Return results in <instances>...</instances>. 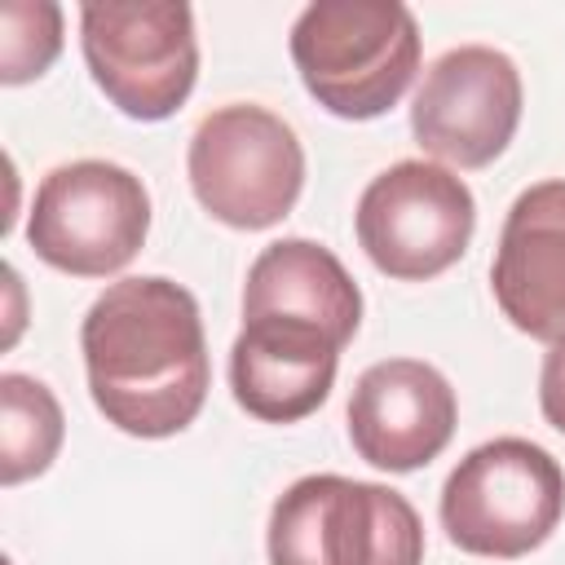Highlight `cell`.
Returning a JSON list of instances; mask_svg holds the SVG:
<instances>
[{
  "instance_id": "cell-1",
  "label": "cell",
  "mask_w": 565,
  "mask_h": 565,
  "mask_svg": "<svg viewBox=\"0 0 565 565\" xmlns=\"http://www.w3.org/2000/svg\"><path fill=\"white\" fill-rule=\"evenodd\" d=\"M93 406L128 437H172L207 402L199 300L159 274L110 282L79 327Z\"/></svg>"
},
{
  "instance_id": "cell-2",
  "label": "cell",
  "mask_w": 565,
  "mask_h": 565,
  "mask_svg": "<svg viewBox=\"0 0 565 565\" xmlns=\"http://www.w3.org/2000/svg\"><path fill=\"white\" fill-rule=\"evenodd\" d=\"M291 62L322 110L375 119L419 71V26L397 0H318L291 26Z\"/></svg>"
},
{
  "instance_id": "cell-3",
  "label": "cell",
  "mask_w": 565,
  "mask_h": 565,
  "mask_svg": "<svg viewBox=\"0 0 565 565\" xmlns=\"http://www.w3.org/2000/svg\"><path fill=\"white\" fill-rule=\"evenodd\" d=\"M265 547L269 565H419L424 525L388 486L313 472L278 494Z\"/></svg>"
},
{
  "instance_id": "cell-4",
  "label": "cell",
  "mask_w": 565,
  "mask_h": 565,
  "mask_svg": "<svg viewBox=\"0 0 565 565\" xmlns=\"http://www.w3.org/2000/svg\"><path fill=\"white\" fill-rule=\"evenodd\" d=\"M561 512L565 472L525 437H494L468 450L441 486V525L472 556L516 561L552 539Z\"/></svg>"
},
{
  "instance_id": "cell-5",
  "label": "cell",
  "mask_w": 565,
  "mask_h": 565,
  "mask_svg": "<svg viewBox=\"0 0 565 565\" xmlns=\"http://www.w3.org/2000/svg\"><path fill=\"white\" fill-rule=\"evenodd\" d=\"M190 190L230 230L278 225L305 190V150L291 124L256 102L199 119L185 154Z\"/></svg>"
},
{
  "instance_id": "cell-6",
  "label": "cell",
  "mask_w": 565,
  "mask_h": 565,
  "mask_svg": "<svg viewBox=\"0 0 565 565\" xmlns=\"http://www.w3.org/2000/svg\"><path fill=\"white\" fill-rule=\"evenodd\" d=\"M79 44L97 88L128 119H168L199 79L194 13L181 0H106L79 9Z\"/></svg>"
},
{
  "instance_id": "cell-7",
  "label": "cell",
  "mask_w": 565,
  "mask_h": 565,
  "mask_svg": "<svg viewBox=\"0 0 565 565\" xmlns=\"http://www.w3.org/2000/svg\"><path fill=\"white\" fill-rule=\"evenodd\" d=\"M150 234V194L137 172L106 159L53 168L31 203V252L75 278L119 274Z\"/></svg>"
},
{
  "instance_id": "cell-8",
  "label": "cell",
  "mask_w": 565,
  "mask_h": 565,
  "mask_svg": "<svg viewBox=\"0 0 565 565\" xmlns=\"http://www.w3.org/2000/svg\"><path fill=\"white\" fill-rule=\"evenodd\" d=\"M358 243L371 265L397 282L446 274L472 243L477 203L463 177L428 159L384 168L358 199Z\"/></svg>"
},
{
  "instance_id": "cell-9",
  "label": "cell",
  "mask_w": 565,
  "mask_h": 565,
  "mask_svg": "<svg viewBox=\"0 0 565 565\" xmlns=\"http://www.w3.org/2000/svg\"><path fill=\"white\" fill-rule=\"evenodd\" d=\"M521 124V71L490 44L441 53L411 106V132L424 154L455 168L494 163Z\"/></svg>"
},
{
  "instance_id": "cell-10",
  "label": "cell",
  "mask_w": 565,
  "mask_h": 565,
  "mask_svg": "<svg viewBox=\"0 0 565 565\" xmlns=\"http://www.w3.org/2000/svg\"><path fill=\"white\" fill-rule=\"evenodd\" d=\"M459 402L450 380L419 358H384L366 366L349 397V441L384 472L433 463L455 437Z\"/></svg>"
},
{
  "instance_id": "cell-11",
  "label": "cell",
  "mask_w": 565,
  "mask_h": 565,
  "mask_svg": "<svg viewBox=\"0 0 565 565\" xmlns=\"http://www.w3.org/2000/svg\"><path fill=\"white\" fill-rule=\"evenodd\" d=\"M494 305L530 340L565 335V181H539L503 216L490 265Z\"/></svg>"
},
{
  "instance_id": "cell-12",
  "label": "cell",
  "mask_w": 565,
  "mask_h": 565,
  "mask_svg": "<svg viewBox=\"0 0 565 565\" xmlns=\"http://www.w3.org/2000/svg\"><path fill=\"white\" fill-rule=\"evenodd\" d=\"M340 366V344L313 327L252 318L230 349L234 402L265 424H296L313 415Z\"/></svg>"
},
{
  "instance_id": "cell-13",
  "label": "cell",
  "mask_w": 565,
  "mask_h": 565,
  "mask_svg": "<svg viewBox=\"0 0 565 565\" xmlns=\"http://www.w3.org/2000/svg\"><path fill=\"white\" fill-rule=\"evenodd\" d=\"M252 318L300 322L344 349L362 322V291L331 247L313 238H278L247 269L243 322Z\"/></svg>"
},
{
  "instance_id": "cell-14",
  "label": "cell",
  "mask_w": 565,
  "mask_h": 565,
  "mask_svg": "<svg viewBox=\"0 0 565 565\" xmlns=\"http://www.w3.org/2000/svg\"><path fill=\"white\" fill-rule=\"evenodd\" d=\"M62 406L49 384L4 371L0 375V481L18 486L40 477L62 450Z\"/></svg>"
},
{
  "instance_id": "cell-15",
  "label": "cell",
  "mask_w": 565,
  "mask_h": 565,
  "mask_svg": "<svg viewBox=\"0 0 565 565\" xmlns=\"http://www.w3.org/2000/svg\"><path fill=\"white\" fill-rule=\"evenodd\" d=\"M62 53V9L49 0H9L0 9V79L26 84Z\"/></svg>"
},
{
  "instance_id": "cell-16",
  "label": "cell",
  "mask_w": 565,
  "mask_h": 565,
  "mask_svg": "<svg viewBox=\"0 0 565 565\" xmlns=\"http://www.w3.org/2000/svg\"><path fill=\"white\" fill-rule=\"evenodd\" d=\"M539 406L543 419L565 433V335L543 353V371H539Z\"/></svg>"
}]
</instances>
